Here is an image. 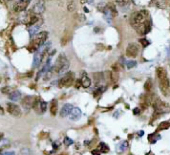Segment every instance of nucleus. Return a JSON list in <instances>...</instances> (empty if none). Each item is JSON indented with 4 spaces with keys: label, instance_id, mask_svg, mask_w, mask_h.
I'll return each instance as SVG.
<instances>
[{
    "label": "nucleus",
    "instance_id": "nucleus-32",
    "mask_svg": "<svg viewBox=\"0 0 170 155\" xmlns=\"http://www.w3.org/2000/svg\"><path fill=\"white\" fill-rule=\"evenodd\" d=\"M20 153L23 155H29V154H31V149L27 148V147H24V148H22L20 150Z\"/></svg>",
    "mask_w": 170,
    "mask_h": 155
},
{
    "label": "nucleus",
    "instance_id": "nucleus-40",
    "mask_svg": "<svg viewBox=\"0 0 170 155\" xmlns=\"http://www.w3.org/2000/svg\"><path fill=\"white\" fill-rule=\"evenodd\" d=\"M1 155H14V153L13 152H5V153H1Z\"/></svg>",
    "mask_w": 170,
    "mask_h": 155
},
{
    "label": "nucleus",
    "instance_id": "nucleus-27",
    "mask_svg": "<svg viewBox=\"0 0 170 155\" xmlns=\"http://www.w3.org/2000/svg\"><path fill=\"white\" fill-rule=\"evenodd\" d=\"M136 65H137V62L134 60H129L128 62H126V67L128 69H132V68L136 67Z\"/></svg>",
    "mask_w": 170,
    "mask_h": 155
},
{
    "label": "nucleus",
    "instance_id": "nucleus-43",
    "mask_svg": "<svg viewBox=\"0 0 170 155\" xmlns=\"http://www.w3.org/2000/svg\"><path fill=\"white\" fill-rule=\"evenodd\" d=\"M2 138H3V133L0 132V139H2Z\"/></svg>",
    "mask_w": 170,
    "mask_h": 155
},
{
    "label": "nucleus",
    "instance_id": "nucleus-20",
    "mask_svg": "<svg viewBox=\"0 0 170 155\" xmlns=\"http://www.w3.org/2000/svg\"><path fill=\"white\" fill-rule=\"evenodd\" d=\"M107 7H108V9L110 10V12H111V14H112V16H116V15L118 14V13H117L116 7H115L114 3H112V2L108 3V4H107Z\"/></svg>",
    "mask_w": 170,
    "mask_h": 155
},
{
    "label": "nucleus",
    "instance_id": "nucleus-4",
    "mask_svg": "<svg viewBox=\"0 0 170 155\" xmlns=\"http://www.w3.org/2000/svg\"><path fill=\"white\" fill-rule=\"evenodd\" d=\"M74 80H75V74L72 71H68L60 78L59 82H58V86L60 88L62 87H69V86L73 85Z\"/></svg>",
    "mask_w": 170,
    "mask_h": 155
},
{
    "label": "nucleus",
    "instance_id": "nucleus-36",
    "mask_svg": "<svg viewBox=\"0 0 170 155\" xmlns=\"http://www.w3.org/2000/svg\"><path fill=\"white\" fill-rule=\"evenodd\" d=\"M139 41H140V43L142 44V46H144V47H146V46H148V45H149V41L146 40V39H144V38L140 39Z\"/></svg>",
    "mask_w": 170,
    "mask_h": 155
},
{
    "label": "nucleus",
    "instance_id": "nucleus-16",
    "mask_svg": "<svg viewBox=\"0 0 170 155\" xmlns=\"http://www.w3.org/2000/svg\"><path fill=\"white\" fill-rule=\"evenodd\" d=\"M8 97H9V99L13 102L19 101V100L21 99V93H20V91H18V90H14Z\"/></svg>",
    "mask_w": 170,
    "mask_h": 155
},
{
    "label": "nucleus",
    "instance_id": "nucleus-42",
    "mask_svg": "<svg viewBox=\"0 0 170 155\" xmlns=\"http://www.w3.org/2000/svg\"><path fill=\"white\" fill-rule=\"evenodd\" d=\"M80 3H81V4H86L87 3V0H80Z\"/></svg>",
    "mask_w": 170,
    "mask_h": 155
},
{
    "label": "nucleus",
    "instance_id": "nucleus-18",
    "mask_svg": "<svg viewBox=\"0 0 170 155\" xmlns=\"http://www.w3.org/2000/svg\"><path fill=\"white\" fill-rule=\"evenodd\" d=\"M42 62V55H41L40 52H37L34 55V60H33V66L34 67H37L39 66V64Z\"/></svg>",
    "mask_w": 170,
    "mask_h": 155
},
{
    "label": "nucleus",
    "instance_id": "nucleus-24",
    "mask_svg": "<svg viewBox=\"0 0 170 155\" xmlns=\"http://www.w3.org/2000/svg\"><path fill=\"white\" fill-rule=\"evenodd\" d=\"M13 91H14V90H13V88L11 87V86H5V87H3L2 89H1V92H2L3 94H7V95H10Z\"/></svg>",
    "mask_w": 170,
    "mask_h": 155
},
{
    "label": "nucleus",
    "instance_id": "nucleus-7",
    "mask_svg": "<svg viewBox=\"0 0 170 155\" xmlns=\"http://www.w3.org/2000/svg\"><path fill=\"white\" fill-rule=\"evenodd\" d=\"M34 101H35L34 96H25L22 99V101H21V104H22V107L25 110H29V109L33 108Z\"/></svg>",
    "mask_w": 170,
    "mask_h": 155
},
{
    "label": "nucleus",
    "instance_id": "nucleus-22",
    "mask_svg": "<svg viewBox=\"0 0 170 155\" xmlns=\"http://www.w3.org/2000/svg\"><path fill=\"white\" fill-rule=\"evenodd\" d=\"M152 87H153V85H152V81L151 79H147V81L145 82V84H144V89H145L146 92H150L152 89Z\"/></svg>",
    "mask_w": 170,
    "mask_h": 155
},
{
    "label": "nucleus",
    "instance_id": "nucleus-33",
    "mask_svg": "<svg viewBox=\"0 0 170 155\" xmlns=\"http://www.w3.org/2000/svg\"><path fill=\"white\" fill-rule=\"evenodd\" d=\"M64 144H65L66 146H70V145L73 144V140H72V139H70L69 137L66 136L65 138H64Z\"/></svg>",
    "mask_w": 170,
    "mask_h": 155
},
{
    "label": "nucleus",
    "instance_id": "nucleus-15",
    "mask_svg": "<svg viewBox=\"0 0 170 155\" xmlns=\"http://www.w3.org/2000/svg\"><path fill=\"white\" fill-rule=\"evenodd\" d=\"M57 111H58V102L56 99H53L50 103V113L51 115H56L57 114Z\"/></svg>",
    "mask_w": 170,
    "mask_h": 155
},
{
    "label": "nucleus",
    "instance_id": "nucleus-26",
    "mask_svg": "<svg viewBox=\"0 0 170 155\" xmlns=\"http://www.w3.org/2000/svg\"><path fill=\"white\" fill-rule=\"evenodd\" d=\"M169 127H170V122H167V121H163V122H161L159 124L158 128H159L160 130H166V129H168Z\"/></svg>",
    "mask_w": 170,
    "mask_h": 155
},
{
    "label": "nucleus",
    "instance_id": "nucleus-34",
    "mask_svg": "<svg viewBox=\"0 0 170 155\" xmlns=\"http://www.w3.org/2000/svg\"><path fill=\"white\" fill-rule=\"evenodd\" d=\"M104 89H105L104 87H99V88H97V89L94 91V96H95V97H97V96L100 95V94L102 93L103 91H104Z\"/></svg>",
    "mask_w": 170,
    "mask_h": 155
},
{
    "label": "nucleus",
    "instance_id": "nucleus-37",
    "mask_svg": "<svg viewBox=\"0 0 170 155\" xmlns=\"http://www.w3.org/2000/svg\"><path fill=\"white\" fill-rule=\"evenodd\" d=\"M112 69L113 71L119 72V70H120V65H119V63H115L114 65H112Z\"/></svg>",
    "mask_w": 170,
    "mask_h": 155
},
{
    "label": "nucleus",
    "instance_id": "nucleus-38",
    "mask_svg": "<svg viewBox=\"0 0 170 155\" xmlns=\"http://www.w3.org/2000/svg\"><path fill=\"white\" fill-rule=\"evenodd\" d=\"M133 114H134V115L140 114V109H139V108H134V109H133Z\"/></svg>",
    "mask_w": 170,
    "mask_h": 155
},
{
    "label": "nucleus",
    "instance_id": "nucleus-13",
    "mask_svg": "<svg viewBox=\"0 0 170 155\" xmlns=\"http://www.w3.org/2000/svg\"><path fill=\"white\" fill-rule=\"evenodd\" d=\"M81 84H82V87L83 88H89L91 86V79L89 78V76L87 75L85 72L82 73L81 76Z\"/></svg>",
    "mask_w": 170,
    "mask_h": 155
},
{
    "label": "nucleus",
    "instance_id": "nucleus-10",
    "mask_svg": "<svg viewBox=\"0 0 170 155\" xmlns=\"http://www.w3.org/2000/svg\"><path fill=\"white\" fill-rule=\"evenodd\" d=\"M28 4H29V0H20L18 3H16V4L13 6V11H14L15 13L22 12V11H24L25 9L27 8Z\"/></svg>",
    "mask_w": 170,
    "mask_h": 155
},
{
    "label": "nucleus",
    "instance_id": "nucleus-6",
    "mask_svg": "<svg viewBox=\"0 0 170 155\" xmlns=\"http://www.w3.org/2000/svg\"><path fill=\"white\" fill-rule=\"evenodd\" d=\"M152 106H153V108L155 109V113L159 114V113L161 112L163 109L167 108L168 105L166 104L165 102L162 101L161 99H159V98H156V99H154V101L152 102Z\"/></svg>",
    "mask_w": 170,
    "mask_h": 155
},
{
    "label": "nucleus",
    "instance_id": "nucleus-19",
    "mask_svg": "<svg viewBox=\"0 0 170 155\" xmlns=\"http://www.w3.org/2000/svg\"><path fill=\"white\" fill-rule=\"evenodd\" d=\"M39 20H40V18H39L37 15H32V16L30 17V19H29L28 23H27V26H28V27L32 26V25L36 24V23L38 22Z\"/></svg>",
    "mask_w": 170,
    "mask_h": 155
},
{
    "label": "nucleus",
    "instance_id": "nucleus-39",
    "mask_svg": "<svg viewBox=\"0 0 170 155\" xmlns=\"http://www.w3.org/2000/svg\"><path fill=\"white\" fill-rule=\"evenodd\" d=\"M80 85L82 86V84H81V80H77V81H76V84H75L76 88H79V87H80Z\"/></svg>",
    "mask_w": 170,
    "mask_h": 155
},
{
    "label": "nucleus",
    "instance_id": "nucleus-1",
    "mask_svg": "<svg viewBox=\"0 0 170 155\" xmlns=\"http://www.w3.org/2000/svg\"><path fill=\"white\" fill-rule=\"evenodd\" d=\"M156 74L159 79V87L164 96H168L170 92V80L165 68L158 67L156 69Z\"/></svg>",
    "mask_w": 170,
    "mask_h": 155
},
{
    "label": "nucleus",
    "instance_id": "nucleus-3",
    "mask_svg": "<svg viewBox=\"0 0 170 155\" xmlns=\"http://www.w3.org/2000/svg\"><path fill=\"white\" fill-rule=\"evenodd\" d=\"M47 38H48L47 31H41V32L37 33L36 37H35V39L32 42V46L29 48L30 52H34V51H36L39 47L42 46V45L45 43V41L47 40Z\"/></svg>",
    "mask_w": 170,
    "mask_h": 155
},
{
    "label": "nucleus",
    "instance_id": "nucleus-2",
    "mask_svg": "<svg viewBox=\"0 0 170 155\" xmlns=\"http://www.w3.org/2000/svg\"><path fill=\"white\" fill-rule=\"evenodd\" d=\"M68 68H69V61H68V59H67V57H66L65 54L61 53V54H59V56H58L55 64L52 66L51 69L54 73L63 74L67 71Z\"/></svg>",
    "mask_w": 170,
    "mask_h": 155
},
{
    "label": "nucleus",
    "instance_id": "nucleus-8",
    "mask_svg": "<svg viewBox=\"0 0 170 155\" xmlns=\"http://www.w3.org/2000/svg\"><path fill=\"white\" fill-rule=\"evenodd\" d=\"M6 109H7V112H8L9 114L13 115V116L18 117V116H20V115H21L20 107H19L18 105H16V104H13V103H7Z\"/></svg>",
    "mask_w": 170,
    "mask_h": 155
},
{
    "label": "nucleus",
    "instance_id": "nucleus-23",
    "mask_svg": "<svg viewBox=\"0 0 170 155\" xmlns=\"http://www.w3.org/2000/svg\"><path fill=\"white\" fill-rule=\"evenodd\" d=\"M98 150L101 151V152H104V153H107L109 151V147L107 144H105V143H100L99 144V147H98Z\"/></svg>",
    "mask_w": 170,
    "mask_h": 155
},
{
    "label": "nucleus",
    "instance_id": "nucleus-5",
    "mask_svg": "<svg viewBox=\"0 0 170 155\" xmlns=\"http://www.w3.org/2000/svg\"><path fill=\"white\" fill-rule=\"evenodd\" d=\"M139 53V48L135 43H129L126 47V56L130 58H135Z\"/></svg>",
    "mask_w": 170,
    "mask_h": 155
},
{
    "label": "nucleus",
    "instance_id": "nucleus-11",
    "mask_svg": "<svg viewBox=\"0 0 170 155\" xmlns=\"http://www.w3.org/2000/svg\"><path fill=\"white\" fill-rule=\"evenodd\" d=\"M82 115V111L80 108H78V107H73V109L71 110V112H70V114L68 115V117H69L70 120L72 121H76L78 120V119H80V117H81Z\"/></svg>",
    "mask_w": 170,
    "mask_h": 155
},
{
    "label": "nucleus",
    "instance_id": "nucleus-14",
    "mask_svg": "<svg viewBox=\"0 0 170 155\" xmlns=\"http://www.w3.org/2000/svg\"><path fill=\"white\" fill-rule=\"evenodd\" d=\"M73 109V105L71 104H65L63 105V107L61 108V111H60V116L61 117H66L68 116V115L70 114V112H71V110Z\"/></svg>",
    "mask_w": 170,
    "mask_h": 155
},
{
    "label": "nucleus",
    "instance_id": "nucleus-29",
    "mask_svg": "<svg viewBox=\"0 0 170 155\" xmlns=\"http://www.w3.org/2000/svg\"><path fill=\"white\" fill-rule=\"evenodd\" d=\"M9 140L8 139H4V138H2V139H0V150L3 148V147H5V146H8L9 145Z\"/></svg>",
    "mask_w": 170,
    "mask_h": 155
},
{
    "label": "nucleus",
    "instance_id": "nucleus-41",
    "mask_svg": "<svg viewBox=\"0 0 170 155\" xmlns=\"http://www.w3.org/2000/svg\"><path fill=\"white\" fill-rule=\"evenodd\" d=\"M98 151H99V150H97V149H96V150H93V151H92V154H93V155H100V154L98 153Z\"/></svg>",
    "mask_w": 170,
    "mask_h": 155
},
{
    "label": "nucleus",
    "instance_id": "nucleus-30",
    "mask_svg": "<svg viewBox=\"0 0 170 155\" xmlns=\"http://www.w3.org/2000/svg\"><path fill=\"white\" fill-rule=\"evenodd\" d=\"M46 109H47V103H46L45 101H43V100H41L40 101V111H41V113L45 112Z\"/></svg>",
    "mask_w": 170,
    "mask_h": 155
},
{
    "label": "nucleus",
    "instance_id": "nucleus-12",
    "mask_svg": "<svg viewBox=\"0 0 170 155\" xmlns=\"http://www.w3.org/2000/svg\"><path fill=\"white\" fill-rule=\"evenodd\" d=\"M41 25H42V20H39L38 22L36 23V24L32 25V26L28 27V32L29 34H30V36H33V35H36L37 32L39 31V29H40Z\"/></svg>",
    "mask_w": 170,
    "mask_h": 155
},
{
    "label": "nucleus",
    "instance_id": "nucleus-31",
    "mask_svg": "<svg viewBox=\"0 0 170 155\" xmlns=\"http://www.w3.org/2000/svg\"><path fill=\"white\" fill-rule=\"evenodd\" d=\"M119 76H118V72L116 71H112L111 72V81L112 82H117Z\"/></svg>",
    "mask_w": 170,
    "mask_h": 155
},
{
    "label": "nucleus",
    "instance_id": "nucleus-9",
    "mask_svg": "<svg viewBox=\"0 0 170 155\" xmlns=\"http://www.w3.org/2000/svg\"><path fill=\"white\" fill-rule=\"evenodd\" d=\"M45 11V1L44 0H37L33 6V12L35 14H42Z\"/></svg>",
    "mask_w": 170,
    "mask_h": 155
},
{
    "label": "nucleus",
    "instance_id": "nucleus-35",
    "mask_svg": "<svg viewBox=\"0 0 170 155\" xmlns=\"http://www.w3.org/2000/svg\"><path fill=\"white\" fill-rule=\"evenodd\" d=\"M77 18H78V21H80V22H83V21H85V15L82 14V13H79V14H77Z\"/></svg>",
    "mask_w": 170,
    "mask_h": 155
},
{
    "label": "nucleus",
    "instance_id": "nucleus-25",
    "mask_svg": "<svg viewBox=\"0 0 170 155\" xmlns=\"http://www.w3.org/2000/svg\"><path fill=\"white\" fill-rule=\"evenodd\" d=\"M127 146H128V144H127V141H123L122 144H119L118 147H117V151H118L119 153L123 152V151L125 150V149L127 148Z\"/></svg>",
    "mask_w": 170,
    "mask_h": 155
},
{
    "label": "nucleus",
    "instance_id": "nucleus-17",
    "mask_svg": "<svg viewBox=\"0 0 170 155\" xmlns=\"http://www.w3.org/2000/svg\"><path fill=\"white\" fill-rule=\"evenodd\" d=\"M93 79H94V82L96 85H98L103 79H104V76H103V73L101 72H95L93 73Z\"/></svg>",
    "mask_w": 170,
    "mask_h": 155
},
{
    "label": "nucleus",
    "instance_id": "nucleus-21",
    "mask_svg": "<svg viewBox=\"0 0 170 155\" xmlns=\"http://www.w3.org/2000/svg\"><path fill=\"white\" fill-rule=\"evenodd\" d=\"M75 9H76L75 2H74L73 0H70L67 4V10L69 11V12H73V11H75Z\"/></svg>",
    "mask_w": 170,
    "mask_h": 155
},
{
    "label": "nucleus",
    "instance_id": "nucleus-28",
    "mask_svg": "<svg viewBox=\"0 0 170 155\" xmlns=\"http://www.w3.org/2000/svg\"><path fill=\"white\" fill-rule=\"evenodd\" d=\"M129 1L130 0H115V2L117 3V5H119V6L121 7H124L126 6V5H128Z\"/></svg>",
    "mask_w": 170,
    "mask_h": 155
}]
</instances>
